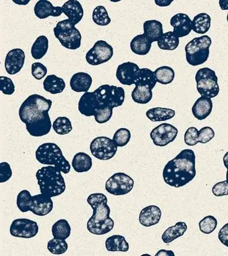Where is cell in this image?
Listing matches in <instances>:
<instances>
[{
  "label": "cell",
  "mask_w": 228,
  "mask_h": 256,
  "mask_svg": "<svg viewBox=\"0 0 228 256\" xmlns=\"http://www.w3.org/2000/svg\"><path fill=\"white\" fill-rule=\"evenodd\" d=\"M52 104L51 100L37 94L28 96L22 103L19 115L31 136L42 137L51 132L52 124L49 112Z\"/></svg>",
  "instance_id": "cell-1"
},
{
  "label": "cell",
  "mask_w": 228,
  "mask_h": 256,
  "mask_svg": "<svg viewBox=\"0 0 228 256\" xmlns=\"http://www.w3.org/2000/svg\"><path fill=\"white\" fill-rule=\"evenodd\" d=\"M196 156L193 150H184L169 160L163 170L165 182L171 187L181 188L196 176Z\"/></svg>",
  "instance_id": "cell-2"
},
{
  "label": "cell",
  "mask_w": 228,
  "mask_h": 256,
  "mask_svg": "<svg viewBox=\"0 0 228 256\" xmlns=\"http://www.w3.org/2000/svg\"><path fill=\"white\" fill-rule=\"evenodd\" d=\"M87 202L93 208L92 216L87 224V228L91 234H106L111 232L115 222L110 218L111 208L108 206V199L105 194L95 193L88 196Z\"/></svg>",
  "instance_id": "cell-3"
},
{
  "label": "cell",
  "mask_w": 228,
  "mask_h": 256,
  "mask_svg": "<svg viewBox=\"0 0 228 256\" xmlns=\"http://www.w3.org/2000/svg\"><path fill=\"white\" fill-rule=\"evenodd\" d=\"M36 178L41 193L48 197H57L66 190V183L61 170L57 167L49 165L39 169Z\"/></svg>",
  "instance_id": "cell-4"
},
{
  "label": "cell",
  "mask_w": 228,
  "mask_h": 256,
  "mask_svg": "<svg viewBox=\"0 0 228 256\" xmlns=\"http://www.w3.org/2000/svg\"><path fill=\"white\" fill-rule=\"evenodd\" d=\"M52 198L44 194L31 196L27 190L20 192L17 198V206L22 212H31L35 216H47L53 210L54 204Z\"/></svg>",
  "instance_id": "cell-5"
},
{
  "label": "cell",
  "mask_w": 228,
  "mask_h": 256,
  "mask_svg": "<svg viewBox=\"0 0 228 256\" xmlns=\"http://www.w3.org/2000/svg\"><path fill=\"white\" fill-rule=\"evenodd\" d=\"M37 160L41 164L57 167L64 174L71 170V165L64 158L61 148L57 144L46 143L39 146L35 152Z\"/></svg>",
  "instance_id": "cell-6"
},
{
  "label": "cell",
  "mask_w": 228,
  "mask_h": 256,
  "mask_svg": "<svg viewBox=\"0 0 228 256\" xmlns=\"http://www.w3.org/2000/svg\"><path fill=\"white\" fill-rule=\"evenodd\" d=\"M212 40L208 35L196 37L185 46L186 60L189 65H202L208 60Z\"/></svg>",
  "instance_id": "cell-7"
},
{
  "label": "cell",
  "mask_w": 228,
  "mask_h": 256,
  "mask_svg": "<svg viewBox=\"0 0 228 256\" xmlns=\"http://www.w3.org/2000/svg\"><path fill=\"white\" fill-rule=\"evenodd\" d=\"M68 18L58 22L54 28V34L62 46L69 50L80 48L82 42V34Z\"/></svg>",
  "instance_id": "cell-8"
},
{
  "label": "cell",
  "mask_w": 228,
  "mask_h": 256,
  "mask_svg": "<svg viewBox=\"0 0 228 256\" xmlns=\"http://www.w3.org/2000/svg\"><path fill=\"white\" fill-rule=\"evenodd\" d=\"M196 88L201 96L211 99L218 96L219 86L215 72L208 68L198 70L195 76Z\"/></svg>",
  "instance_id": "cell-9"
},
{
  "label": "cell",
  "mask_w": 228,
  "mask_h": 256,
  "mask_svg": "<svg viewBox=\"0 0 228 256\" xmlns=\"http://www.w3.org/2000/svg\"><path fill=\"white\" fill-rule=\"evenodd\" d=\"M101 110L122 106L125 99V92L121 86L103 84L94 90Z\"/></svg>",
  "instance_id": "cell-10"
},
{
  "label": "cell",
  "mask_w": 228,
  "mask_h": 256,
  "mask_svg": "<svg viewBox=\"0 0 228 256\" xmlns=\"http://www.w3.org/2000/svg\"><path fill=\"white\" fill-rule=\"evenodd\" d=\"M134 180L123 172H117L110 177L105 184L108 193L114 196H124L133 189Z\"/></svg>",
  "instance_id": "cell-11"
},
{
  "label": "cell",
  "mask_w": 228,
  "mask_h": 256,
  "mask_svg": "<svg viewBox=\"0 0 228 256\" xmlns=\"http://www.w3.org/2000/svg\"><path fill=\"white\" fill-rule=\"evenodd\" d=\"M118 146L113 140L107 137H98L90 144V150L93 156L101 160H110L117 154Z\"/></svg>",
  "instance_id": "cell-12"
},
{
  "label": "cell",
  "mask_w": 228,
  "mask_h": 256,
  "mask_svg": "<svg viewBox=\"0 0 228 256\" xmlns=\"http://www.w3.org/2000/svg\"><path fill=\"white\" fill-rule=\"evenodd\" d=\"M113 48L106 41L98 40L87 52L86 60L91 66H99L107 62L113 56Z\"/></svg>",
  "instance_id": "cell-13"
},
{
  "label": "cell",
  "mask_w": 228,
  "mask_h": 256,
  "mask_svg": "<svg viewBox=\"0 0 228 256\" xmlns=\"http://www.w3.org/2000/svg\"><path fill=\"white\" fill-rule=\"evenodd\" d=\"M177 135V128L169 124L163 123L153 128L150 133V138L155 146H165L173 142Z\"/></svg>",
  "instance_id": "cell-14"
},
{
  "label": "cell",
  "mask_w": 228,
  "mask_h": 256,
  "mask_svg": "<svg viewBox=\"0 0 228 256\" xmlns=\"http://www.w3.org/2000/svg\"><path fill=\"white\" fill-rule=\"evenodd\" d=\"M38 232V224L28 218H21L14 220L10 226V234L17 238H33Z\"/></svg>",
  "instance_id": "cell-15"
},
{
  "label": "cell",
  "mask_w": 228,
  "mask_h": 256,
  "mask_svg": "<svg viewBox=\"0 0 228 256\" xmlns=\"http://www.w3.org/2000/svg\"><path fill=\"white\" fill-rule=\"evenodd\" d=\"M140 68L133 62H124L118 66L116 77L121 84L130 86L134 84Z\"/></svg>",
  "instance_id": "cell-16"
},
{
  "label": "cell",
  "mask_w": 228,
  "mask_h": 256,
  "mask_svg": "<svg viewBox=\"0 0 228 256\" xmlns=\"http://www.w3.org/2000/svg\"><path fill=\"white\" fill-rule=\"evenodd\" d=\"M26 54L22 49L12 50L6 56L5 68L10 75H15L19 73L24 67Z\"/></svg>",
  "instance_id": "cell-17"
},
{
  "label": "cell",
  "mask_w": 228,
  "mask_h": 256,
  "mask_svg": "<svg viewBox=\"0 0 228 256\" xmlns=\"http://www.w3.org/2000/svg\"><path fill=\"white\" fill-rule=\"evenodd\" d=\"M78 110L82 115L87 117L94 116L101 110L96 94L93 92H86L81 97L78 103Z\"/></svg>",
  "instance_id": "cell-18"
},
{
  "label": "cell",
  "mask_w": 228,
  "mask_h": 256,
  "mask_svg": "<svg viewBox=\"0 0 228 256\" xmlns=\"http://www.w3.org/2000/svg\"><path fill=\"white\" fill-rule=\"evenodd\" d=\"M192 22L189 16L184 14H177L172 16L170 24L173 28V32L179 38L187 36L192 30Z\"/></svg>",
  "instance_id": "cell-19"
},
{
  "label": "cell",
  "mask_w": 228,
  "mask_h": 256,
  "mask_svg": "<svg viewBox=\"0 0 228 256\" xmlns=\"http://www.w3.org/2000/svg\"><path fill=\"white\" fill-rule=\"evenodd\" d=\"M35 16L40 20H45L50 16L57 18L63 14L62 7H54L51 2L47 0H40L34 8Z\"/></svg>",
  "instance_id": "cell-20"
},
{
  "label": "cell",
  "mask_w": 228,
  "mask_h": 256,
  "mask_svg": "<svg viewBox=\"0 0 228 256\" xmlns=\"http://www.w3.org/2000/svg\"><path fill=\"white\" fill-rule=\"evenodd\" d=\"M161 218L160 208L156 206H149L141 210L139 222L143 226L150 227L159 224Z\"/></svg>",
  "instance_id": "cell-21"
},
{
  "label": "cell",
  "mask_w": 228,
  "mask_h": 256,
  "mask_svg": "<svg viewBox=\"0 0 228 256\" xmlns=\"http://www.w3.org/2000/svg\"><path fill=\"white\" fill-rule=\"evenodd\" d=\"M212 108L213 103L211 98L202 96L194 102L192 106V112L198 120H203L210 115Z\"/></svg>",
  "instance_id": "cell-22"
},
{
  "label": "cell",
  "mask_w": 228,
  "mask_h": 256,
  "mask_svg": "<svg viewBox=\"0 0 228 256\" xmlns=\"http://www.w3.org/2000/svg\"><path fill=\"white\" fill-rule=\"evenodd\" d=\"M62 8L63 14L75 26L82 20L84 16V10L80 2L77 0H69Z\"/></svg>",
  "instance_id": "cell-23"
},
{
  "label": "cell",
  "mask_w": 228,
  "mask_h": 256,
  "mask_svg": "<svg viewBox=\"0 0 228 256\" xmlns=\"http://www.w3.org/2000/svg\"><path fill=\"white\" fill-rule=\"evenodd\" d=\"M92 80L90 74L78 72L74 74L70 80V88L76 92H88L92 84Z\"/></svg>",
  "instance_id": "cell-24"
},
{
  "label": "cell",
  "mask_w": 228,
  "mask_h": 256,
  "mask_svg": "<svg viewBox=\"0 0 228 256\" xmlns=\"http://www.w3.org/2000/svg\"><path fill=\"white\" fill-rule=\"evenodd\" d=\"M144 34L152 42H157L163 34V24L157 20H148L144 22Z\"/></svg>",
  "instance_id": "cell-25"
},
{
  "label": "cell",
  "mask_w": 228,
  "mask_h": 256,
  "mask_svg": "<svg viewBox=\"0 0 228 256\" xmlns=\"http://www.w3.org/2000/svg\"><path fill=\"white\" fill-rule=\"evenodd\" d=\"M152 44V41L144 34H138L130 42V49L135 54L145 56L150 52Z\"/></svg>",
  "instance_id": "cell-26"
},
{
  "label": "cell",
  "mask_w": 228,
  "mask_h": 256,
  "mask_svg": "<svg viewBox=\"0 0 228 256\" xmlns=\"http://www.w3.org/2000/svg\"><path fill=\"white\" fill-rule=\"evenodd\" d=\"M92 158L84 152L76 154L72 162V166L74 170L78 173L88 172L92 168Z\"/></svg>",
  "instance_id": "cell-27"
},
{
  "label": "cell",
  "mask_w": 228,
  "mask_h": 256,
  "mask_svg": "<svg viewBox=\"0 0 228 256\" xmlns=\"http://www.w3.org/2000/svg\"><path fill=\"white\" fill-rule=\"evenodd\" d=\"M43 88L46 92L53 94H61L66 88V82L63 79L55 75L48 76L43 82Z\"/></svg>",
  "instance_id": "cell-28"
},
{
  "label": "cell",
  "mask_w": 228,
  "mask_h": 256,
  "mask_svg": "<svg viewBox=\"0 0 228 256\" xmlns=\"http://www.w3.org/2000/svg\"><path fill=\"white\" fill-rule=\"evenodd\" d=\"M157 82L154 72L148 68H142L138 72L134 84L136 86H148L152 90L156 86Z\"/></svg>",
  "instance_id": "cell-29"
},
{
  "label": "cell",
  "mask_w": 228,
  "mask_h": 256,
  "mask_svg": "<svg viewBox=\"0 0 228 256\" xmlns=\"http://www.w3.org/2000/svg\"><path fill=\"white\" fill-rule=\"evenodd\" d=\"M187 230V224L184 222H178L175 226L169 227L163 232L161 239L165 244L171 243L179 237L183 236Z\"/></svg>",
  "instance_id": "cell-30"
},
{
  "label": "cell",
  "mask_w": 228,
  "mask_h": 256,
  "mask_svg": "<svg viewBox=\"0 0 228 256\" xmlns=\"http://www.w3.org/2000/svg\"><path fill=\"white\" fill-rule=\"evenodd\" d=\"M175 114L172 109L155 107L147 111L146 116L152 122H164L173 118Z\"/></svg>",
  "instance_id": "cell-31"
},
{
  "label": "cell",
  "mask_w": 228,
  "mask_h": 256,
  "mask_svg": "<svg viewBox=\"0 0 228 256\" xmlns=\"http://www.w3.org/2000/svg\"><path fill=\"white\" fill-rule=\"evenodd\" d=\"M105 247L109 252H122L129 250V244L121 235H113L109 237L105 242Z\"/></svg>",
  "instance_id": "cell-32"
},
{
  "label": "cell",
  "mask_w": 228,
  "mask_h": 256,
  "mask_svg": "<svg viewBox=\"0 0 228 256\" xmlns=\"http://www.w3.org/2000/svg\"><path fill=\"white\" fill-rule=\"evenodd\" d=\"M211 18L208 14L201 13L194 16L192 22V30L197 34H205L210 30Z\"/></svg>",
  "instance_id": "cell-33"
},
{
  "label": "cell",
  "mask_w": 228,
  "mask_h": 256,
  "mask_svg": "<svg viewBox=\"0 0 228 256\" xmlns=\"http://www.w3.org/2000/svg\"><path fill=\"white\" fill-rule=\"evenodd\" d=\"M49 50V39L41 35L36 39L31 47V55L35 60H40L45 56Z\"/></svg>",
  "instance_id": "cell-34"
},
{
  "label": "cell",
  "mask_w": 228,
  "mask_h": 256,
  "mask_svg": "<svg viewBox=\"0 0 228 256\" xmlns=\"http://www.w3.org/2000/svg\"><path fill=\"white\" fill-rule=\"evenodd\" d=\"M179 45V38L173 32L163 33L161 38L157 41V46L163 50H174Z\"/></svg>",
  "instance_id": "cell-35"
},
{
  "label": "cell",
  "mask_w": 228,
  "mask_h": 256,
  "mask_svg": "<svg viewBox=\"0 0 228 256\" xmlns=\"http://www.w3.org/2000/svg\"><path fill=\"white\" fill-rule=\"evenodd\" d=\"M152 90L148 86H136L132 92V100L138 104H148L152 100Z\"/></svg>",
  "instance_id": "cell-36"
},
{
  "label": "cell",
  "mask_w": 228,
  "mask_h": 256,
  "mask_svg": "<svg viewBox=\"0 0 228 256\" xmlns=\"http://www.w3.org/2000/svg\"><path fill=\"white\" fill-rule=\"evenodd\" d=\"M54 238L66 240L71 234V226L66 220H61L56 222L52 227Z\"/></svg>",
  "instance_id": "cell-37"
},
{
  "label": "cell",
  "mask_w": 228,
  "mask_h": 256,
  "mask_svg": "<svg viewBox=\"0 0 228 256\" xmlns=\"http://www.w3.org/2000/svg\"><path fill=\"white\" fill-rule=\"evenodd\" d=\"M157 82L162 84H171L175 78V71L169 66H161L154 71Z\"/></svg>",
  "instance_id": "cell-38"
},
{
  "label": "cell",
  "mask_w": 228,
  "mask_h": 256,
  "mask_svg": "<svg viewBox=\"0 0 228 256\" xmlns=\"http://www.w3.org/2000/svg\"><path fill=\"white\" fill-rule=\"evenodd\" d=\"M93 22L97 26H107L111 24V20L104 6H99L93 10L92 16Z\"/></svg>",
  "instance_id": "cell-39"
},
{
  "label": "cell",
  "mask_w": 228,
  "mask_h": 256,
  "mask_svg": "<svg viewBox=\"0 0 228 256\" xmlns=\"http://www.w3.org/2000/svg\"><path fill=\"white\" fill-rule=\"evenodd\" d=\"M53 128L56 133L59 135H66L70 134L73 129L71 121L65 116L57 118L54 122Z\"/></svg>",
  "instance_id": "cell-40"
},
{
  "label": "cell",
  "mask_w": 228,
  "mask_h": 256,
  "mask_svg": "<svg viewBox=\"0 0 228 256\" xmlns=\"http://www.w3.org/2000/svg\"><path fill=\"white\" fill-rule=\"evenodd\" d=\"M47 248L54 255H61L68 249V244L66 240L54 238L48 242Z\"/></svg>",
  "instance_id": "cell-41"
},
{
  "label": "cell",
  "mask_w": 228,
  "mask_h": 256,
  "mask_svg": "<svg viewBox=\"0 0 228 256\" xmlns=\"http://www.w3.org/2000/svg\"><path fill=\"white\" fill-rule=\"evenodd\" d=\"M130 138H131V133L129 130L126 128H120L114 134L113 140L117 146L122 148L129 143Z\"/></svg>",
  "instance_id": "cell-42"
},
{
  "label": "cell",
  "mask_w": 228,
  "mask_h": 256,
  "mask_svg": "<svg viewBox=\"0 0 228 256\" xmlns=\"http://www.w3.org/2000/svg\"><path fill=\"white\" fill-rule=\"evenodd\" d=\"M217 220L213 216H207L199 222V228L204 234H209L216 228Z\"/></svg>",
  "instance_id": "cell-43"
},
{
  "label": "cell",
  "mask_w": 228,
  "mask_h": 256,
  "mask_svg": "<svg viewBox=\"0 0 228 256\" xmlns=\"http://www.w3.org/2000/svg\"><path fill=\"white\" fill-rule=\"evenodd\" d=\"M0 90L4 94L12 96L15 92V84L10 78L1 76L0 77Z\"/></svg>",
  "instance_id": "cell-44"
},
{
  "label": "cell",
  "mask_w": 228,
  "mask_h": 256,
  "mask_svg": "<svg viewBox=\"0 0 228 256\" xmlns=\"http://www.w3.org/2000/svg\"><path fill=\"white\" fill-rule=\"evenodd\" d=\"M214 136L215 132L212 128L206 126L201 128L198 132V142L202 144H206L210 142Z\"/></svg>",
  "instance_id": "cell-45"
},
{
  "label": "cell",
  "mask_w": 228,
  "mask_h": 256,
  "mask_svg": "<svg viewBox=\"0 0 228 256\" xmlns=\"http://www.w3.org/2000/svg\"><path fill=\"white\" fill-rule=\"evenodd\" d=\"M198 130L197 128H188L184 134V142L188 146H194L199 143L198 140Z\"/></svg>",
  "instance_id": "cell-46"
},
{
  "label": "cell",
  "mask_w": 228,
  "mask_h": 256,
  "mask_svg": "<svg viewBox=\"0 0 228 256\" xmlns=\"http://www.w3.org/2000/svg\"><path fill=\"white\" fill-rule=\"evenodd\" d=\"M31 74L37 80H42L47 74V68L40 62H35L31 66Z\"/></svg>",
  "instance_id": "cell-47"
},
{
  "label": "cell",
  "mask_w": 228,
  "mask_h": 256,
  "mask_svg": "<svg viewBox=\"0 0 228 256\" xmlns=\"http://www.w3.org/2000/svg\"><path fill=\"white\" fill-rule=\"evenodd\" d=\"M113 114V108H107L99 110L95 114L94 117L95 121L99 124L107 123L112 118Z\"/></svg>",
  "instance_id": "cell-48"
},
{
  "label": "cell",
  "mask_w": 228,
  "mask_h": 256,
  "mask_svg": "<svg viewBox=\"0 0 228 256\" xmlns=\"http://www.w3.org/2000/svg\"><path fill=\"white\" fill-rule=\"evenodd\" d=\"M212 193L216 197L228 196V182H219L212 187Z\"/></svg>",
  "instance_id": "cell-49"
},
{
  "label": "cell",
  "mask_w": 228,
  "mask_h": 256,
  "mask_svg": "<svg viewBox=\"0 0 228 256\" xmlns=\"http://www.w3.org/2000/svg\"><path fill=\"white\" fill-rule=\"evenodd\" d=\"M0 175H1V179H0V183H4L9 180L12 176V170L11 166L8 162H3L0 164Z\"/></svg>",
  "instance_id": "cell-50"
},
{
  "label": "cell",
  "mask_w": 228,
  "mask_h": 256,
  "mask_svg": "<svg viewBox=\"0 0 228 256\" xmlns=\"http://www.w3.org/2000/svg\"><path fill=\"white\" fill-rule=\"evenodd\" d=\"M218 239L222 244L228 248V224H226L219 230Z\"/></svg>",
  "instance_id": "cell-51"
},
{
  "label": "cell",
  "mask_w": 228,
  "mask_h": 256,
  "mask_svg": "<svg viewBox=\"0 0 228 256\" xmlns=\"http://www.w3.org/2000/svg\"><path fill=\"white\" fill-rule=\"evenodd\" d=\"M155 4L159 7H167L173 2V0H155Z\"/></svg>",
  "instance_id": "cell-52"
},
{
  "label": "cell",
  "mask_w": 228,
  "mask_h": 256,
  "mask_svg": "<svg viewBox=\"0 0 228 256\" xmlns=\"http://www.w3.org/2000/svg\"><path fill=\"white\" fill-rule=\"evenodd\" d=\"M175 256V254H174L173 251L171 250H159L158 252L155 254V256Z\"/></svg>",
  "instance_id": "cell-53"
},
{
  "label": "cell",
  "mask_w": 228,
  "mask_h": 256,
  "mask_svg": "<svg viewBox=\"0 0 228 256\" xmlns=\"http://www.w3.org/2000/svg\"><path fill=\"white\" fill-rule=\"evenodd\" d=\"M219 5L221 10H228V0H219Z\"/></svg>",
  "instance_id": "cell-54"
},
{
  "label": "cell",
  "mask_w": 228,
  "mask_h": 256,
  "mask_svg": "<svg viewBox=\"0 0 228 256\" xmlns=\"http://www.w3.org/2000/svg\"><path fill=\"white\" fill-rule=\"evenodd\" d=\"M223 164H224L225 168L228 169V152L225 154L224 156H223Z\"/></svg>",
  "instance_id": "cell-55"
},
{
  "label": "cell",
  "mask_w": 228,
  "mask_h": 256,
  "mask_svg": "<svg viewBox=\"0 0 228 256\" xmlns=\"http://www.w3.org/2000/svg\"><path fill=\"white\" fill-rule=\"evenodd\" d=\"M226 180L228 182V169L226 172Z\"/></svg>",
  "instance_id": "cell-56"
},
{
  "label": "cell",
  "mask_w": 228,
  "mask_h": 256,
  "mask_svg": "<svg viewBox=\"0 0 228 256\" xmlns=\"http://www.w3.org/2000/svg\"><path fill=\"white\" fill-rule=\"evenodd\" d=\"M227 22H228V14H227Z\"/></svg>",
  "instance_id": "cell-57"
}]
</instances>
